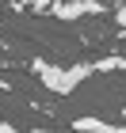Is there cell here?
I'll list each match as a JSON object with an SVG mask.
<instances>
[{"label":"cell","mask_w":126,"mask_h":133,"mask_svg":"<svg viewBox=\"0 0 126 133\" xmlns=\"http://www.w3.org/2000/svg\"><path fill=\"white\" fill-rule=\"evenodd\" d=\"M31 72L38 76V84L50 95H73L88 76H95V61H76V65L65 69V65H53V61H46V57H34Z\"/></svg>","instance_id":"1"},{"label":"cell","mask_w":126,"mask_h":133,"mask_svg":"<svg viewBox=\"0 0 126 133\" xmlns=\"http://www.w3.org/2000/svg\"><path fill=\"white\" fill-rule=\"evenodd\" d=\"M50 15L65 23H76L84 15H103V4L99 0H50Z\"/></svg>","instance_id":"2"},{"label":"cell","mask_w":126,"mask_h":133,"mask_svg":"<svg viewBox=\"0 0 126 133\" xmlns=\"http://www.w3.org/2000/svg\"><path fill=\"white\" fill-rule=\"evenodd\" d=\"M73 133H126V122H103V118H92V114H84V118H73Z\"/></svg>","instance_id":"3"},{"label":"cell","mask_w":126,"mask_h":133,"mask_svg":"<svg viewBox=\"0 0 126 133\" xmlns=\"http://www.w3.org/2000/svg\"><path fill=\"white\" fill-rule=\"evenodd\" d=\"M99 72H126V57H99V61H95V76H99Z\"/></svg>","instance_id":"4"},{"label":"cell","mask_w":126,"mask_h":133,"mask_svg":"<svg viewBox=\"0 0 126 133\" xmlns=\"http://www.w3.org/2000/svg\"><path fill=\"white\" fill-rule=\"evenodd\" d=\"M0 133H19V129H15L11 122H0Z\"/></svg>","instance_id":"5"},{"label":"cell","mask_w":126,"mask_h":133,"mask_svg":"<svg viewBox=\"0 0 126 133\" xmlns=\"http://www.w3.org/2000/svg\"><path fill=\"white\" fill-rule=\"evenodd\" d=\"M31 133H50V129H42V125H34V129H31Z\"/></svg>","instance_id":"6"},{"label":"cell","mask_w":126,"mask_h":133,"mask_svg":"<svg viewBox=\"0 0 126 133\" xmlns=\"http://www.w3.org/2000/svg\"><path fill=\"white\" fill-rule=\"evenodd\" d=\"M0 88H4V91H8V88H11V84H8V80H0Z\"/></svg>","instance_id":"7"}]
</instances>
